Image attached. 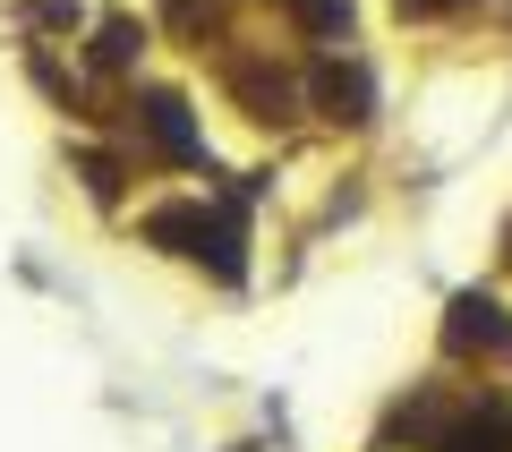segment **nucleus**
I'll list each match as a JSON object with an SVG mask.
<instances>
[{
    "label": "nucleus",
    "instance_id": "5",
    "mask_svg": "<svg viewBox=\"0 0 512 452\" xmlns=\"http://www.w3.org/2000/svg\"><path fill=\"white\" fill-rule=\"evenodd\" d=\"M128 52H137V26H128V18H111V26H103V43H94V60H103V69H120Z\"/></svg>",
    "mask_w": 512,
    "mask_h": 452
},
{
    "label": "nucleus",
    "instance_id": "4",
    "mask_svg": "<svg viewBox=\"0 0 512 452\" xmlns=\"http://www.w3.org/2000/svg\"><path fill=\"white\" fill-rule=\"evenodd\" d=\"M316 94H325V103L342 111V120H367V86H359V77H342V69H325V77H316Z\"/></svg>",
    "mask_w": 512,
    "mask_h": 452
},
{
    "label": "nucleus",
    "instance_id": "1",
    "mask_svg": "<svg viewBox=\"0 0 512 452\" xmlns=\"http://www.w3.org/2000/svg\"><path fill=\"white\" fill-rule=\"evenodd\" d=\"M146 231L163 239V248H180V256H205V248H214V265H222V273H239V256H231V231H214V222H205L197 205H163V214H154Z\"/></svg>",
    "mask_w": 512,
    "mask_h": 452
},
{
    "label": "nucleus",
    "instance_id": "3",
    "mask_svg": "<svg viewBox=\"0 0 512 452\" xmlns=\"http://www.w3.org/2000/svg\"><path fill=\"white\" fill-rule=\"evenodd\" d=\"M146 128L163 137V154H171V163H205V145H197V128H188L180 94H146Z\"/></svg>",
    "mask_w": 512,
    "mask_h": 452
},
{
    "label": "nucleus",
    "instance_id": "2",
    "mask_svg": "<svg viewBox=\"0 0 512 452\" xmlns=\"http://www.w3.org/2000/svg\"><path fill=\"white\" fill-rule=\"evenodd\" d=\"M512 325L495 299H453V350H504Z\"/></svg>",
    "mask_w": 512,
    "mask_h": 452
},
{
    "label": "nucleus",
    "instance_id": "6",
    "mask_svg": "<svg viewBox=\"0 0 512 452\" xmlns=\"http://www.w3.org/2000/svg\"><path fill=\"white\" fill-rule=\"evenodd\" d=\"M504 444H512L504 418H487V427H461V435H453V452H504Z\"/></svg>",
    "mask_w": 512,
    "mask_h": 452
},
{
    "label": "nucleus",
    "instance_id": "7",
    "mask_svg": "<svg viewBox=\"0 0 512 452\" xmlns=\"http://www.w3.org/2000/svg\"><path fill=\"white\" fill-rule=\"evenodd\" d=\"M402 9H444V0H402Z\"/></svg>",
    "mask_w": 512,
    "mask_h": 452
}]
</instances>
